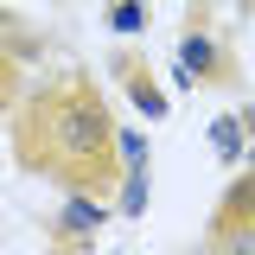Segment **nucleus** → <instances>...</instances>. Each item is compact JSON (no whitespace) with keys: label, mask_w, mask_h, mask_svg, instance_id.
<instances>
[{"label":"nucleus","mask_w":255,"mask_h":255,"mask_svg":"<svg viewBox=\"0 0 255 255\" xmlns=\"http://www.w3.org/2000/svg\"><path fill=\"white\" fill-rule=\"evenodd\" d=\"M223 217H255V172L230 191V198H223Z\"/></svg>","instance_id":"obj_6"},{"label":"nucleus","mask_w":255,"mask_h":255,"mask_svg":"<svg viewBox=\"0 0 255 255\" xmlns=\"http://www.w3.org/2000/svg\"><path fill=\"white\" fill-rule=\"evenodd\" d=\"M211 58H217V51H211V38H204V32H191L185 45H179V83H198V70H211Z\"/></svg>","instance_id":"obj_2"},{"label":"nucleus","mask_w":255,"mask_h":255,"mask_svg":"<svg viewBox=\"0 0 255 255\" xmlns=\"http://www.w3.org/2000/svg\"><path fill=\"white\" fill-rule=\"evenodd\" d=\"M134 102H140V115H166V96H153L147 83H134Z\"/></svg>","instance_id":"obj_10"},{"label":"nucleus","mask_w":255,"mask_h":255,"mask_svg":"<svg viewBox=\"0 0 255 255\" xmlns=\"http://www.w3.org/2000/svg\"><path fill=\"white\" fill-rule=\"evenodd\" d=\"M217 249H255V223H236V230H223Z\"/></svg>","instance_id":"obj_8"},{"label":"nucleus","mask_w":255,"mask_h":255,"mask_svg":"<svg viewBox=\"0 0 255 255\" xmlns=\"http://www.w3.org/2000/svg\"><path fill=\"white\" fill-rule=\"evenodd\" d=\"M102 109H96V102H77V96H70V102H58V109H51V134H58V147L64 153H77V159H90L96 147H102Z\"/></svg>","instance_id":"obj_1"},{"label":"nucleus","mask_w":255,"mask_h":255,"mask_svg":"<svg viewBox=\"0 0 255 255\" xmlns=\"http://www.w3.org/2000/svg\"><path fill=\"white\" fill-rule=\"evenodd\" d=\"M64 223H70V230H96V223H102V204H90V198H70V204H64Z\"/></svg>","instance_id":"obj_5"},{"label":"nucleus","mask_w":255,"mask_h":255,"mask_svg":"<svg viewBox=\"0 0 255 255\" xmlns=\"http://www.w3.org/2000/svg\"><path fill=\"white\" fill-rule=\"evenodd\" d=\"M122 159H128V166H147V140L128 134V128H122Z\"/></svg>","instance_id":"obj_9"},{"label":"nucleus","mask_w":255,"mask_h":255,"mask_svg":"<svg viewBox=\"0 0 255 255\" xmlns=\"http://www.w3.org/2000/svg\"><path fill=\"white\" fill-rule=\"evenodd\" d=\"M211 147H217L223 159H236L243 153V122H236V115H217V122H211Z\"/></svg>","instance_id":"obj_3"},{"label":"nucleus","mask_w":255,"mask_h":255,"mask_svg":"<svg viewBox=\"0 0 255 255\" xmlns=\"http://www.w3.org/2000/svg\"><path fill=\"white\" fill-rule=\"evenodd\" d=\"M147 211V179H140V166L128 172V191H122V217H140Z\"/></svg>","instance_id":"obj_7"},{"label":"nucleus","mask_w":255,"mask_h":255,"mask_svg":"<svg viewBox=\"0 0 255 255\" xmlns=\"http://www.w3.org/2000/svg\"><path fill=\"white\" fill-rule=\"evenodd\" d=\"M109 26L122 32V38H134V32L147 26V6H140V0H122V6H115V13H109Z\"/></svg>","instance_id":"obj_4"}]
</instances>
